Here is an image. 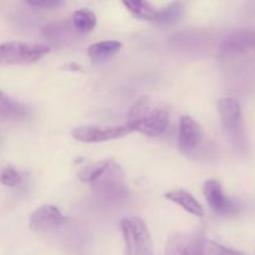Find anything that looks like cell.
I'll return each instance as SVG.
<instances>
[{
	"label": "cell",
	"mask_w": 255,
	"mask_h": 255,
	"mask_svg": "<svg viewBox=\"0 0 255 255\" xmlns=\"http://www.w3.org/2000/svg\"><path fill=\"white\" fill-rule=\"evenodd\" d=\"M168 124V111L152 101L148 96L139 97L127 114V127L131 131L148 137H157L163 133Z\"/></svg>",
	"instance_id": "cell-1"
},
{
	"label": "cell",
	"mask_w": 255,
	"mask_h": 255,
	"mask_svg": "<svg viewBox=\"0 0 255 255\" xmlns=\"http://www.w3.org/2000/svg\"><path fill=\"white\" fill-rule=\"evenodd\" d=\"M125 242V255H153L151 233L143 219L128 217L120 222Z\"/></svg>",
	"instance_id": "cell-2"
},
{
	"label": "cell",
	"mask_w": 255,
	"mask_h": 255,
	"mask_svg": "<svg viewBox=\"0 0 255 255\" xmlns=\"http://www.w3.org/2000/svg\"><path fill=\"white\" fill-rule=\"evenodd\" d=\"M50 52V47L41 44L7 41L0 44V66L31 65Z\"/></svg>",
	"instance_id": "cell-3"
},
{
	"label": "cell",
	"mask_w": 255,
	"mask_h": 255,
	"mask_svg": "<svg viewBox=\"0 0 255 255\" xmlns=\"http://www.w3.org/2000/svg\"><path fill=\"white\" fill-rule=\"evenodd\" d=\"M206 239L198 232H177L166 242L164 255H204Z\"/></svg>",
	"instance_id": "cell-4"
},
{
	"label": "cell",
	"mask_w": 255,
	"mask_h": 255,
	"mask_svg": "<svg viewBox=\"0 0 255 255\" xmlns=\"http://www.w3.org/2000/svg\"><path fill=\"white\" fill-rule=\"evenodd\" d=\"M131 129L127 126H79L72 129L71 136L76 141L85 142V143H99V142H107L112 139L120 138L128 134Z\"/></svg>",
	"instance_id": "cell-5"
},
{
	"label": "cell",
	"mask_w": 255,
	"mask_h": 255,
	"mask_svg": "<svg viewBox=\"0 0 255 255\" xmlns=\"http://www.w3.org/2000/svg\"><path fill=\"white\" fill-rule=\"evenodd\" d=\"M218 112L222 126L231 137L238 138L243 132L242 109L238 100L233 97H222L218 100Z\"/></svg>",
	"instance_id": "cell-6"
},
{
	"label": "cell",
	"mask_w": 255,
	"mask_h": 255,
	"mask_svg": "<svg viewBox=\"0 0 255 255\" xmlns=\"http://www.w3.org/2000/svg\"><path fill=\"white\" fill-rule=\"evenodd\" d=\"M125 179L126 174L122 167L114 159H110L105 171L100 174L94 183H91V186L104 196H114L124 189Z\"/></svg>",
	"instance_id": "cell-7"
},
{
	"label": "cell",
	"mask_w": 255,
	"mask_h": 255,
	"mask_svg": "<svg viewBox=\"0 0 255 255\" xmlns=\"http://www.w3.org/2000/svg\"><path fill=\"white\" fill-rule=\"evenodd\" d=\"M203 139V129L201 125L191 116H182L179 119L178 147L184 154H191L196 151Z\"/></svg>",
	"instance_id": "cell-8"
},
{
	"label": "cell",
	"mask_w": 255,
	"mask_h": 255,
	"mask_svg": "<svg viewBox=\"0 0 255 255\" xmlns=\"http://www.w3.org/2000/svg\"><path fill=\"white\" fill-rule=\"evenodd\" d=\"M66 218L59 208L51 204L39 207L31 213L29 219V227L34 232H47L55 227L65 223Z\"/></svg>",
	"instance_id": "cell-9"
},
{
	"label": "cell",
	"mask_w": 255,
	"mask_h": 255,
	"mask_svg": "<svg viewBox=\"0 0 255 255\" xmlns=\"http://www.w3.org/2000/svg\"><path fill=\"white\" fill-rule=\"evenodd\" d=\"M203 193L211 208L217 213L232 214L237 211V207L226 196L218 179H208L203 186Z\"/></svg>",
	"instance_id": "cell-10"
},
{
	"label": "cell",
	"mask_w": 255,
	"mask_h": 255,
	"mask_svg": "<svg viewBox=\"0 0 255 255\" xmlns=\"http://www.w3.org/2000/svg\"><path fill=\"white\" fill-rule=\"evenodd\" d=\"M251 49H255L254 30H239L232 32L221 42V51L223 54H241Z\"/></svg>",
	"instance_id": "cell-11"
},
{
	"label": "cell",
	"mask_w": 255,
	"mask_h": 255,
	"mask_svg": "<svg viewBox=\"0 0 255 255\" xmlns=\"http://www.w3.org/2000/svg\"><path fill=\"white\" fill-rule=\"evenodd\" d=\"M27 109L0 90V121L17 122L26 117Z\"/></svg>",
	"instance_id": "cell-12"
},
{
	"label": "cell",
	"mask_w": 255,
	"mask_h": 255,
	"mask_svg": "<svg viewBox=\"0 0 255 255\" xmlns=\"http://www.w3.org/2000/svg\"><path fill=\"white\" fill-rule=\"evenodd\" d=\"M168 201L173 202V203L178 204L179 207L184 209L188 213L193 214V216L201 217L204 216V209L202 207V204L192 196L189 192L184 191V189H173V191H169L164 194Z\"/></svg>",
	"instance_id": "cell-13"
},
{
	"label": "cell",
	"mask_w": 255,
	"mask_h": 255,
	"mask_svg": "<svg viewBox=\"0 0 255 255\" xmlns=\"http://www.w3.org/2000/svg\"><path fill=\"white\" fill-rule=\"evenodd\" d=\"M184 4L181 1H174L156 11L152 21L159 25H173L178 22L184 15Z\"/></svg>",
	"instance_id": "cell-14"
},
{
	"label": "cell",
	"mask_w": 255,
	"mask_h": 255,
	"mask_svg": "<svg viewBox=\"0 0 255 255\" xmlns=\"http://www.w3.org/2000/svg\"><path fill=\"white\" fill-rule=\"evenodd\" d=\"M122 47V44L115 40H106V41L95 42L90 45L87 49V55L92 61H102L112 57L120 51Z\"/></svg>",
	"instance_id": "cell-15"
},
{
	"label": "cell",
	"mask_w": 255,
	"mask_h": 255,
	"mask_svg": "<svg viewBox=\"0 0 255 255\" xmlns=\"http://www.w3.org/2000/svg\"><path fill=\"white\" fill-rule=\"evenodd\" d=\"M72 30H75L74 26H71L69 22L60 21L42 27L41 34L45 39L57 44V42H67V40L71 39Z\"/></svg>",
	"instance_id": "cell-16"
},
{
	"label": "cell",
	"mask_w": 255,
	"mask_h": 255,
	"mask_svg": "<svg viewBox=\"0 0 255 255\" xmlns=\"http://www.w3.org/2000/svg\"><path fill=\"white\" fill-rule=\"evenodd\" d=\"M96 24V15L90 9H79L72 14V26L79 34H87L92 31Z\"/></svg>",
	"instance_id": "cell-17"
},
{
	"label": "cell",
	"mask_w": 255,
	"mask_h": 255,
	"mask_svg": "<svg viewBox=\"0 0 255 255\" xmlns=\"http://www.w3.org/2000/svg\"><path fill=\"white\" fill-rule=\"evenodd\" d=\"M124 5L134 17L148 20V21L153 20L157 11V9L151 2L142 1V0H128V1L126 0V1H124Z\"/></svg>",
	"instance_id": "cell-18"
},
{
	"label": "cell",
	"mask_w": 255,
	"mask_h": 255,
	"mask_svg": "<svg viewBox=\"0 0 255 255\" xmlns=\"http://www.w3.org/2000/svg\"><path fill=\"white\" fill-rule=\"evenodd\" d=\"M110 159H105V161L96 162V163H92L90 166L85 167L81 169V172L79 173L80 181L84 182V183H94L97 178H99L100 174L105 171V168L109 164Z\"/></svg>",
	"instance_id": "cell-19"
},
{
	"label": "cell",
	"mask_w": 255,
	"mask_h": 255,
	"mask_svg": "<svg viewBox=\"0 0 255 255\" xmlns=\"http://www.w3.org/2000/svg\"><path fill=\"white\" fill-rule=\"evenodd\" d=\"M21 182V174L12 166L0 167V183L5 187H16Z\"/></svg>",
	"instance_id": "cell-20"
},
{
	"label": "cell",
	"mask_w": 255,
	"mask_h": 255,
	"mask_svg": "<svg viewBox=\"0 0 255 255\" xmlns=\"http://www.w3.org/2000/svg\"><path fill=\"white\" fill-rule=\"evenodd\" d=\"M204 255H246L234 249L227 248L222 244L216 243L213 241H207L204 244Z\"/></svg>",
	"instance_id": "cell-21"
},
{
	"label": "cell",
	"mask_w": 255,
	"mask_h": 255,
	"mask_svg": "<svg viewBox=\"0 0 255 255\" xmlns=\"http://www.w3.org/2000/svg\"><path fill=\"white\" fill-rule=\"evenodd\" d=\"M27 4L34 7H41V9H52L64 5L61 0H27Z\"/></svg>",
	"instance_id": "cell-22"
}]
</instances>
